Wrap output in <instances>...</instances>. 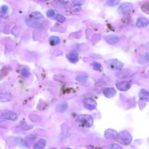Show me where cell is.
I'll return each instance as SVG.
<instances>
[{
    "label": "cell",
    "instance_id": "cell-14",
    "mask_svg": "<svg viewBox=\"0 0 149 149\" xmlns=\"http://www.w3.org/2000/svg\"><path fill=\"white\" fill-rule=\"evenodd\" d=\"M68 104L66 102H61L57 105L56 111L58 112H64L68 109Z\"/></svg>",
    "mask_w": 149,
    "mask_h": 149
},
{
    "label": "cell",
    "instance_id": "cell-27",
    "mask_svg": "<svg viewBox=\"0 0 149 149\" xmlns=\"http://www.w3.org/2000/svg\"><path fill=\"white\" fill-rule=\"evenodd\" d=\"M55 11L53 9H49L47 12V15L49 17H53L55 16Z\"/></svg>",
    "mask_w": 149,
    "mask_h": 149
},
{
    "label": "cell",
    "instance_id": "cell-24",
    "mask_svg": "<svg viewBox=\"0 0 149 149\" xmlns=\"http://www.w3.org/2000/svg\"><path fill=\"white\" fill-rule=\"evenodd\" d=\"M120 3L119 1L117 0H110V1H107V5L110 7H114L116 5H118Z\"/></svg>",
    "mask_w": 149,
    "mask_h": 149
},
{
    "label": "cell",
    "instance_id": "cell-22",
    "mask_svg": "<svg viewBox=\"0 0 149 149\" xmlns=\"http://www.w3.org/2000/svg\"><path fill=\"white\" fill-rule=\"evenodd\" d=\"M87 76L85 75H79L77 76V77L76 79L79 82H85L87 80Z\"/></svg>",
    "mask_w": 149,
    "mask_h": 149
},
{
    "label": "cell",
    "instance_id": "cell-15",
    "mask_svg": "<svg viewBox=\"0 0 149 149\" xmlns=\"http://www.w3.org/2000/svg\"><path fill=\"white\" fill-rule=\"evenodd\" d=\"M47 145L46 140L44 139H40L35 143L33 146V149H43Z\"/></svg>",
    "mask_w": 149,
    "mask_h": 149
},
{
    "label": "cell",
    "instance_id": "cell-10",
    "mask_svg": "<svg viewBox=\"0 0 149 149\" xmlns=\"http://www.w3.org/2000/svg\"><path fill=\"white\" fill-rule=\"evenodd\" d=\"M149 24V21L145 17H138L136 23V26L139 28L147 26Z\"/></svg>",
    "mask_w": 149,
    "mask_h": 149
},
{
    "label": "cell",
    "instance_id": "cell-21",
    "mask_svg": "<svg viewBox=\"0 0 149 149\" xmlns=\"http://www.w3.org/2000/svg\"><path fill=\"white\" fill-rule=\"evenodd\" d=\"M107 149H122V147L118 144L111 143L108 145Z\"/></svg>",
    "mask_w": 149,
    "mask_h": 149
},
{
    "label": "cell",
    "instance_id": "cell-8",
    "mask_svg": "<svg viewBox=\"0 0 149 149\" xmlns=\"http://www.w3.org/2000/svg\"><path fill=\"white\" fill-rule=\"evenodd\" d=\"M116 87L117 89L122 92H125L130 89L131 87V82L129 81H121L117 83Z\"/></svg>",
    "mask_w": 149,
    "mask_h": 149
},
{
    "label": "cell",
    "instance_id": "cell-6",
    "mask_svg": "<svg viewBox=\"0 0 149 149\" xmlns=\"http://www.w3.org/2000/svg\"><path fill=\"white\" fill-rule=\"evenodd\" d=\"M83 103L85 108H86L87 109L89 110H94L97 107L96 102L94 99H93L92 98H85V99L83 100Z\"/></svg>",
    "mask_w": 149,
    "mask_h": 149
},
{
    "label": "cell",
    "instance_id": "cell-12",
    "mask_svg": "<svg viewBox=\"0 0 149 149\" xmlns=\"http://www.w3.org/2000/svg\"><path fill=\"white\" fill-rule=\"evenodd\" d=\"M120 40V38L118 36H115V35H108V36H106L105 37V40L107 43L110 44H115L117 43V42H118Z\"/></svg>",
    "mask_w": 149,
    "mask_h": 149
},
{
    "label": "cell",
    "instance_id": "cell-4",
    "mask_svg": "<svg viewBox=\"0 0 149 149\" xmlns=\"http://www.w3.org/2000/svg\"><path fill=\"white\" fill-rule=\"evenodd\" d=\"M0 117L2 119L10 120V121H15L17 120V115L15 112L10 110H5L1 114Z\"/></svg>",
    "mask_w": 149,
    "mask_h": 149
},
{
    "label": "cell",
    "instance_id": "cell-18",
    "mask_svg": "<svg viewBox=\"0 0 149 149\" xmlns=\"http://www.w3.org/2000/svg\"><path fill=\"white\" fill-rule=\"evenodd\" d=\"M60 39L57 36H51L50 37L49 42L51 45H57L59 43Z\"/></svg>",
    "mask_w": 149,
    "mask_h": 149
},
{
    "label": "cell",
    "instance_id": "cell-31",
    "mask_svg": "<svg viewBox=\"0 0 149 149\" xmlns=\"http://www.w3.org/2000/svg\"><path fill=\"white\" fill-rule=\"evenodd\" d=\"M49 149H57L56 148H49Z\"/></svg>",
    "mask_w": 149,
    "mask_h": 149
},
{
    "label": "cell",
    "instance_id": "cell-11",
    "mask_svg": "<svg viewBox=\"0 0 149 149\" xmlns=\"http://www.w3.org/2000/svg\"><path fill=\"white\" fill-rule=\"evenodd\" d=\"M117 92L115 89L111 87H107L103 90V94L107 98H112L116 95Z\"/></svg>",
    "mask_w": 149,
    "mask_h": 149
},
{
    "label": "cell",
    "instance_id": "cell-9",
    "mask_svg": "<svg viewBox=\"0 0 149 149\" xmlns=\"http://www.w3.org/2000/svg\"><path fill=\"white\" fill-rule=\"evenodd\" d=\"M105 138L108 139H117L118 138V134L117 131L112 129H108L105 131L104 133Z\"/></svg>",
    "mask_w": 149,
    "mask_h": 149
},
{
    "label": "cell",
    "instance_id": "cell-20",
    "mask_svg": "<svg viewBox=\"0 0 149 149\" xmlns=\"http://www.w3.org/2000/svg\"><path fill=\"white\" fill-rule=\"evenodd\" d=\"M32 16L33 19H41L43 17V15L40 13V12H33L32 13Z\"/></svg>",
    "mask_w": 149,
    "mask_h": 149
},
{
    "label": "cell",
    "instance_id": "cell-17",
    "mask_svg": "<svg viewBox=\"0 0 149 149\" xmlns=\"http://www.w3.org/2000/svg\"><path fill=\"white\" fill-rule=\"evenodd\" d=\"M67 58L72 63H76L79 61V58L77 54L75 53H70L67 55Z\"/></svg>",
    "mask_w": 149,
    "mask_h": 149
},
{
    "label": "cell",
    "instance_id": "cell-19",
    "mask_svg": "<svg viewBox=\"0 0 149 149\" xmlns=\"http://www.w3.org/2000/svg\"><path fill=\"white\" fill-rule=\"evenodd\" d=\"M141 9L145 13L149 14V2H145L141 5Z\"/></svg>",
    "mask_w": 149,
    "mask_h": 149
},
{
    "label": "cell",
    "instance_id": "cell-16",
    "mask_svg": "<svg viewBox=\"0 0 149 149\" xmlns=\"http://www.w3.org/2000/svg\"><path fill=\"white\" fill-rule=\"evenodd\" d=\"M139 96L142 100L149 102V92L148 91L142 90L139 93Z\"/></svg>",
    "mask_w": 149,
    "mask_h": 149
},
{
    "label": "cell",
    "instance_id": "cell-26",
    "mask_svg": "<svg viewBox=\"0 0 149 149\" xmlns=\"http://www.w3.org/2000/svg\"><path fill=\"white\" fill-rule=\"evenodd\" d=\"M55 19L58 21V22H64L65 21V17L64 16H63L62 15H57L55 17Z\"/></svg>",
    "mask_w": 149,
    "mask_h": 149
},
{
    "label": "cell",
    "instance_id": "cell-28",
    "mask_svg": "<svg viewBox=\"0 0 149 149\" xmlns=\"http://www.w3.org/2000/svg\"><path fill=\"white\" fill-rule=\"evenodd\" d=\"M8 7L7 5H2L1 8H0V11H1V12L4 14H5L6 12L8 11Z\"/></svg>",
    "mask_w": 149,
    "mask_h": 149
},
{
    "label": "cell",
    "instance_id": "cell-1",
    "mask_svg": "<svg viewBox=\"0 0 149 149\" xmlns=\"http://www.w3.org/2000/svg\"><path fill=\"white\" fill-rule=\"evenodd\" d=\"M77 120L84 125L85 127L90 128L93 123V119L92 116L88 114L79 115L77 118Z\"/></svg>",
    "mask_w": 149,
    "mask_h": 149
},
{
    "label": "cell",
    "instance_id": "cell-2",
    "mask_svg": "<svg viewBox=\"0 0 149 149\" xmlns=\"http://www.w3.org/2000/svg\"><path fill=\"white\" fill-rule=\"evenodd\" d=\"M106 63H107L108 67L111 70H121L123 67V63L117 59L108 60Z\"/></svg>",
    "mask_w": 149,
    "mask_h": 149
},
{
    "label": "cell",
    "instance_id": "cell-5",
    "mask_svg": "<svg viewBox=\"0 0 149 149\" xmlns=\"http://www.w3.org/2000/svg\"><path fill=\"white\" fill-rule=\"evenodd\" d=\"M133 9V5L129 2H125L121 4L118 8V12L121 15H125L128 14L132 11Z\"/></svg>",
    "mask_w": 149,
    "mask_h": 149
},
{
    "label": "cell",
    "instance_id": "cell-25",
    "mask_svg": "<svg viewBox=\"0 0 149 149\" xmlns=\"http://www.w3.org/2000/svg\"><path fill=\"white\" fill-rule=\"evenodd\" d=\"M93 69H94L95 70H100L102 69V65H101L100 63H98L97 62H94L92 64Z\"/></svg>",
    "mask_w": 149,
    "mask_h": 149
},
{
    "label": "cell",
    "instance_id": "cell-13",
    "mask_svg": "<svg viewBox=\"0 0 149 149\" xmlns=\"http://www.w3.org/2000/svg\"><path fill=\"white\" fill-rule=\"evenodd\" d=\"M25 21H26V24L30 27H34V28H37V29L43 28V26L41 24H40L39 22L34 21L33 20H32L30 19H26Z\"/></svg>",
    "mask_w": 149,
    "mask_h": 149
},
{
    "label": "cell",
    "instance_id": "cell-7",
    "mask_svg": "<svg viewBox=\"0 0 149 149\" xmlns=\"http://www.w3.org/2000/svg\"><path fill=\"white\" fill-rule=\"evenodd\" d=\"M12 97L9 92L5 90H0V102L7 103L12 100Z\"/></svg>",
    "mask_w": 149,
    "mask_h": 149
},
{
    "label": "cell",
    "instance_id": "cell-30",
    "mask_svg": "<svg viewBox=\"0 0 149 149\" xmlns=\"http://www.w3.org/2000/svg\"><path fill=\"white\" fill-rule=\"evenodd\" d=\"M63 149H72V148H69V147H65V148H64Z\"/></svg>",
    "mask_w": 149,
    "mask_h": 149
},
{
    "label": "cell",
    "instance_id": "cell-29",
    "mask_svg": "<svg viewBox=\"0 0 149 149\" xmlns=\"http://www.w3.org/2000/svg\"><path fill=\"white\" fill-rule=\"evenodd\" d=\"M22 74L23 76H24L25 77H27L29 76V73L28 72V70L26 69H23L22 71Z\"/></svg>",
    "mask_w": 149,
    "mask_h": 149
},
{
    "label": "cell",
    "instance_id": "cell-3",
    "mask_svg": "<svg viewBox=\"0 0 149 149\" xmlns=\"http://www.w3.org/2000/svg\"><path fill=\"white\" fill-rule=\"evenodd\" d=\"M118 138L126 145H130L132 141V136L127 130H123L120 133V134H118Z\"/></svg>",
    "mask_w": 149,
    "mask_h": 149
},
{
    "label": "cell",
    "instance_id": "cell-23",
    "mask_svg": "<svg viewBox=\"0 0 149 149\" xmlns=\"http://www.w3.org/2000/svg\"><path fill=\"white\" fill-rule=\"evenodd\" d=\"M143 61V64H146V62H149V54H146L143 55V57H141V59L140 60V63Z\"/></svg>",
    "mask_w": 149,
    "mask_h": 149
}]
</instances>
